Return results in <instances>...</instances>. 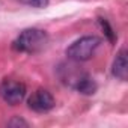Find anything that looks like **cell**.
Listing matches in <instances>:
<instances>
[{"label":"cell","instance_id":"cell-1","mask_svg":"<svg viewBox=\"0 0 128 128\" xmlns=\"http://www.w3.org/2000/svg\"><path fill=\"white\" fill-rule=\"evenodd\" d=\"M59 77L66 86L76 89L83 95H94L96 92V83L94 82V78L72 63L60 65Z\"/></svg>","mask_w":128,"mask_h":128},{"label":"cell","instance_id":"cell-2","mask_svg":"<svg viewBox=\"0 0 128 128\" xmlns=\"http://www.w3.org/2000/svg\"><path fill=\"white\" fill-rule=\"evenodd\" d=\"M48 42V35L41 29H26L12 42V48L20 53H38Z\"/></svg>","mask_w":128,"mask_h":128},{"label":"cell","instance_id":"cell-3","mask_svg":"<svg viewBox=\"0 0 128 128\" xmlns=\"http://www.w3.org/2000/svg\"><path fill=\"white\" fill-rule=\"evenodd\" d=\"M100 45L101 39L98 36H83L66 48V56L72 62H86L95 54Z\"/></svg>","mask_w":128,"mask_h":128},{"label":"cell","instance_id":"cell-4","mask_svg":"<svg viewBox=\"0 0 128 128\" xmlns=\"http://www.w3.org/2000/svg\"><path fill=\"white\" fill-rule=\"evenodd\" d=\"M26 92H27V89H26V84L23 82L12 80V78H5L0 83V96H2V100L9 106L20 104L24 100Z\"/></svg>","mask_w":128,"mask_h":128},{"label":"cell","instance_id":"cell-5","mask_svg":"<svg viewBox=\"0 0 128 128\" xmlns=\"http://www.w3.org/2000/svg\"><path fill=\"white\" fill-rule=\"evenodd\" d=\"M27 104H29V108L36 113H47L54 107L56 101H54V96L47 89H38L30 95Z\"/></svg>","mask_w":128,"mask_h":128},{"label":"cell","instance_id":"cell-6","mask_svg":"<svg viewBox=\"0 0 128 128\" xmlns=\"http://www.w3.org/2000/svg\"><path fill=\"white\" fill-rule=\"evenodd\" d=\"M126 71H128V68H126V51L122 48V50L116 54V57H114V60H113L112 74H113L116 78L125 82V80H126Z\"/></svg>","mask_w":128,"mask_h":128},{"label":"cell","instance_id":"cell-7","mask_svg":"<svg viewBox=\"0 0 128 128\" xmlns=\"http://www.w3.org/2000/svg\"><path fill=\"white\" fill-rule=\"evenodd\" d=\"M20 2L33 8H45L48 5V0H20Z\"/></svg>","mask_w":128,"mask_h":128},{"label":"cell","instance_id":"cell-8","mask_svg":"<svg viewBox=\"0 0 128 128\" xmlns=\"http://www.w3.org/2000/svg\"><path fill=\"white\" fill-rule=\"evenodd\" d=\"M8 125H9V126H20V125H23V126H27L29 124H27L24 119H21V118H18V116H17V118L11 119V120L8 122Z\"/></svg>","mask_w":128,"mask_h":128}]
</instances>
